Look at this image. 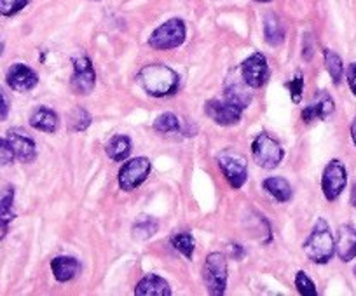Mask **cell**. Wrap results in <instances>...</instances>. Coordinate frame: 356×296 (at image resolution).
I'll list each match as a JSON object with an SVG mask.
<instances>
[{
    "label": "cell",
    "instance_id": "cell-1",
    "mask_svg": "<svg viewBox=\"0 0 356 296\" xmlns=\"http://www.w3.org/2000/svg\"><path fill=\"white\" fill-rule=\"evenodd\" d=\"M136 80H138L140 87L149 96L154 98L171 96L178 89V84H180V77H178L177 71L161 63L145 64L138 71Z\"/></svg>",
    "mask_w": 356,
    "mask_h": 296
},
{
    "label": "cell",
    "instance_id": "cell-2",
    "mask_svg": "<svg viewBox=\"0 0 356 296\" xmlns=\"http://www.w3.org/2000/svg\"><path fill=\"white\" fill-rule=\"evenodd\" d=\"M304 253L314 263L325 265L332 260L335 253V241L330 229H328L327 221H316L313 232H311V236L304 243Z\"/></svg>",
    "mask_w": 356,
    "mask_h": 296
},
{
    "label": "cell",
    "instance_id": "cell-3",
    "mask_svg": "<svg viewBox=\"0 0 356 296\" xmlns=\"http://www.w3.org/2000/svg\"><path fill=\"white\" fill-rule=\"evenodd\" d=\"M186 23L182 19L173 18L170 21L163 23L157 26L149 37V46L157 51H168L175 49V47L182 46L186 40Z\"/></svg>",
    "mask_w": 356,
    "mask_h": 296
},
{
    "label": "cell",
    "instance_id": "cell-4",
    "mask_svg": "<svg viewBox=\"0 0 356 296\" xmlns=\"http://www.w3.org/2000/svg\"><path fill=\"white\" fill-rule=\"evenodd\" d=\"M252 154L257 164L264 169L278 168L283 159V148L275 138L262 132L252 143Z\"/></svg>",
    "mask_w": 356,
    "mask_h": 296
},
{
    "label": "cell",
    "instance_id": "cell-5",
    "mask_svg": "<svg viewBox=\"0 0 356 296\" xmlns=\"http://www.w3.org/2000/svg\"><path fill=\"white\" fill-rule=\"evenodd\" d=\"M204 284L210 295H224L227 286V260L222 253L208 254L204 263Z\"/></svg>",
    "mask_w": 356,
    "mask_h": 296
},
{
    "label": "cell",
    "instance_id": "cell-6",
    "mask_svg": "<svg viewBox=\"0 0 356 296\" xmlns=\"http://www.w3.org/2000/svg\"><path fill=\"white\" fill-rule=\"evenodd\" d=\"M150 161L147 157H136L122 164L121 171H119V186L124 192H131L136 186L142 185L150 175Z\"/></svg>",
    "mask_w": 356,
    "mask_h": 296
},
{
    "label": "cell",
    "instance_id": "cell-7",
    "mask_svg": "<svg viewBox=\"0 0 356 296\" xmlns=\"http://www.w3.org/2000/svg\"><path fill=\"white\" fill-rule=\"evenodd\" d=\"M348 185V173L341 161L328 162L321 178V190L327 200H335Z\"/></svg>",
    "mask_w": 356,
    "mask_h": 296
},
{
    "label": "cell",
    "instance_id": "cell-8",
    "mask_svg": "<svg viewBox=\"0 0 356 296\" xmlns=\"http://www.w3.org/2000/svg\"><path fill=\"white\" fill-rule=\"evenodd\" d=\"M217 161L232 189H241L248 178V168H246L245 159L232 152H224L218 155Z\"/></svg>",
    "mask_w": 356,
    "mask_h": 296
},
{
    "label": "cell",
    "instance_id": "cell-9",
    "mask_svg": "<svg viewBox=\"0 0 356 296\" xmlns=\"http://www.w3.org/2000/svg\"><path fill=\"white\" fill-rule=\"evenodd\" d=\"M241 76L248 87H253V89L262 87L266 84L267 77H269V67H267L266 56L262 53H253L248 60L243 61Z\"/></svg>",
    "mask_w": 356,
    "mask_h": 296
},
{
    "label": "cell",
    "instance_id": "cell-10",
    "mask_svg": "<svg viewBox=\"0 0 356 296\" xmlns=\"http://www.w3.org/2000/svg\"><path fill=\"white\" fill-rule=\"evenodd\" d=\"M204 112L208 117L218 125H234L241 121L243 110L234 103L224 100H210L204 105Z\"/></svg>",
    "mask_w": 356,
    "mask_h": 296
},
{
    "label": "cell",
    "instance_id": "cell-11",
    "mask_svg": "<svg viewBox=\"0 0 356 296\" xmlns=\"http://www.w3.org/2000/svg\"><path fill=\"white\" fill-rule=\"evenodd\" d=\"M97 84V73L91 60L86 56L74 60V76H72V89L77 94H89Z\"/></svg>",
    "mask_w": 356,
    "mask_h": 296
},
{
    "label": "cell",
    "instance_id": "cell-12",
    "mask_svg": "<svg viewBox=\"0 0 356 296\" xmlns=\"http://www.w3.org/2000/svg\"><path fill=\"white\" fill-rule=\"evenodd\" d=\"M8 141L11 143L13 150L18 161L32 162L37 157V146L32 136L19 128H13L8 131Z\"/></svg>",
    "mask_w": 356,
    "mask_h": 296
},
{
    "label": "cell",
    "instance_id": "cell-13",
    "mask_svg": "<svg viewBox=\"0 0 356 296\" xmlns=\"http://www.w3.org/2000/svg\"><path fill=\"white\" fill-rule=\"evenodd\" d=\"M6 80H8V86L18 93H29L39 84V77H37L35 71L23 63L13 64L8 70Z\"/></svg>",
    "mask_w": 356,
    "mask_h": 296
},
{
    "label": "cell",
    "instance_id": "cell-14",
    "mask_svg": "<svg viewBox=\"0 0 356 296\" xmlns=\"http://www.w3.org/2000/svg\"><path fill=\"white\" fill-rule=\"evenodd\" d=\"M334 100L325 91H320L316 94V98L302 110V121L306 124H309L313 121H325V119H328L334 114Z\"/></svg>",
    "mask_w": 356,
    "mask_h": 296
},
{
    "label": "cell",
    "instance_id": "cell-15",
    "mask_svg": "<svg viewBox=\"0 0 356 296\" xmlns=\"http://www.w3.org/2000/svg\"><path fill=\"white\" fill-rule=\"evenodd\" d=\"M335 253L344 263L356 258V229L351 225L339 227L337 243H335Z\"/></svg>",
    "mask_w": 356,
    "mask_h": 296
},
{
    "label": "cell",
    "instance_id": "cell-16",
    "mask_svg": "<svg viewBox=\"0 0 356 296\" xmlns=\"http://www.w3.org/2000/svg\"><path fill=\"white\" fill-rule=\"evenodd\" d=\"M135 295L138 296H170L171 289L168 286V282L164 279H161L159 275H145L142 281L136 284Z\"/></svg>",
    "mask_w": 356,
    "mask_h": 296
},
{
    "label": "cell",
    "instance_id": "cell-17",
    "mask_svg": "<svg viewBox=\"0 0 356 296\" xmlns=\"http://www.w3.org/2000/svg\"><path fill=\"white\" fill-rule=\"evenodd\" d=\"M30 125L37 131L42 132H56L60 125V119L54 110L47 107H39L32 115H30Z\"/></svg>",
    "mask_w": 356,
    "mask_h": 296
},
{
    "label": "cell",
    "instance_id": "cell-18",
    "mask_svg": "<svg viewBox=\"0 0 356 296\" xmlns=\"http://www.w3.org/2000/svg\"><path fill=\"white\" fill-rule=\"evenodd\" d=\"M51 270L58 282H68L79 274L81 263L72 256H56L51 261Z\"/></svg>",
    "mask_w": 356,
    "mask_h": 296
},
{
    "label": "cell",
    "instance_id": "cell-19",
    "mask_svg": "<svg viewBox=\"0 0 356 296\" xmlns=\"http://www.w3.org/2000/svg\"><path fill=\"white\" fill-rule=\"evenodd\" d=\"M262 186L264 190H267V193H271L280 202H289L292 199V186H290V183L285 178L273 176V178L264 180Z\"/></svg>",
    "mask_w": 356,
    "mask_h": 296
},
{
    "label": "cell",
    "instance_id": "cell-20",
    "mask_svg": "<svg viewBox=\"0 0 356 296\" xmlns=\"http://www.w3.org/2000/svg\"><path fill=\"white\" fill-rule=\"evenodd\" d=\"M107 155L114 162H122L128 159V155L131 154V139L128 136L115 134L111 141L107 143Z\"/></svg>",
    "mask_w": 356,
    "mask_h": 296
},
{
    "label": "cell",
    "instance_id": "cell-21",
    "mask_svg": "<svg viewBox=\"0 0 356 296\" xmlns=\"http://www.w3.org/2000/svg\"><path fill=\"white\" fill-rule=\"evenodd\" d=\"M264 37L269 46H280L285 40V30L275 15H267L264 19Z\"/></svg>",
    "mask_w": 356,
    "mask_h": 296
},
{
    "label": "cell",
    "instance_id": "cell-22",
    "mask_svg": "<svg viewBox=\"0 0 356 296\" xmlns=\"http://www.w3.org/2000/svg\"><path fill=\"white\" fill-rule=\"evenodd\" d=\"M246 86V84H245ZM243 86V84H231V86L225 87V100L234 103L236 107H239L241 110H245L250 103H252V94L248 93V89Z\"/></svg>",
    "mask_w": 356,
    "mask_h": 296
},
{
    "label": "cell",
    "instance_id": "cell-23",
    "mask_svg": "<svg viewBox=\"0 0 356 296\" xmlns=\"http://www.w3.org/2000/svg\"><path fill=\"white\" fill-rule=\"evenodd\" d=\"M325 67H327V71L330 73L332 80H334L335 86H339L342 80V76H344V67H342V60L339 58V54H335L334 51L325 49Z\"/></svg>",
    "mask_w": 356,
    "mask_h": 296
},
{
    "label": "cell",
    "instance_id": "cell-24",
    "mask_svg": "<svg viewBox=\"0 0 356 296\" xmlns=\"http://www.w3.org/2000/svg\"><path fill=\"white\" fill-rule=\"evenodd\" d=\"M13 202H15V189L11 185L0 186V218L2 220L11 221L15 218Z\"/></svg>",
    "mask_w": 356,
    "mask_h": 296
},
{
    "label": "cell",
    "instance_id": "cell-25",
    "mask_svg": "<svg viewBox=\"0 0 356 296\" xmlns=\"http://www.w3.org/2000/svg\"><path fill=\"white\" fill-rule=\"evenodd\" d=\"M157 232V221L149 216H142L133 227V237L140 241H145Z\"/></svg>",
    "mask_w": 356,
    "mask_h": 296
},
{
    "label": "cell",
    "instance_id": "cell-26",
    "mask_svg": "<svg viewBox=\"0 0 356 296\" xmlns=\"http://www.w3.org/2000/svg\"><path fill=\"white\" fill-rule=\"evenodd\" d=\"M171 244H173V247L177 251H180V253L184 254L186 258H193V253H194V237L191 236L189 232H180L177 234V236L171 237Z\"/></svg>",
    "mask_w": 356,
    "mask_h": 296
},
{
    "label": "cell",
    "instance_id": "cell-27",
    "mask_svg": "<svg viewBox=\"0 0 356 296\" xmlns=\"http://www.w3.org/2000/svg\"><path fill=\"white\" fill-rule=\"evenodd\" d=\"M154 129L157 132H163V134H166V132H178L180 131V121H178L177 115L163 114L154 122Z\"/></svg>",
    "mask_w": 356,
    "mask_h": 296
},
{
    "label": "cell",
    "instance_id": "cell-28",
    "mask_svg": "<svg viewBox=\"0 0 356 296\" xmlns=\"http://www.w3.org/2000/svg\"><path fill=\"white\" fill-rule=\"evenodd\" d=\"M32 0H0V15L15 16L22 9H25Z\"/></svg>",
    "mask_w": 356,
    "mask_h": 296
},
{
    "label": "cell",
    "instance_id": "cell-29",
    "mask_svg": "<svg viewBox=\"0 0 356 296\" xmlns=\"http://www.w3.org/2000/svg\"><path fill=\"white\" fill-rule=\"evenodd\" d=\"M296 288H297V291H299L302 296H316L318 295L314 282L311 281V279L307 277L304 272H297Z\"/></svg>",
    "mask_w": 356,
    "mask_h": 296
},
{
    "label": "cell",
    "instance_id": "cell-30",
    "mask_svg": "<svg viewBox=\"0 0 356 296\" xmlns=\"http://www.w3.org/2000/svg\"><path fill=\"white\" fill-rule=\"evenodd\" d=\"M91 124V115L84 110V108H77L72 115V128L74 131H86Z\"/></svg>",
    "mask_w": 356,
    "mask_h": 296
},
{
    "label": "cell",
    "instance_id": "cell-31",
    "mask_svg": "<svg viewBox=\"0 0 356 296\" xmlns=\"http://www.w3.org/2000/svg\"><path fill=\"white\" fill-rule=\"evenodd\" d=\"M16 159L15 150H13L11 143L8 141V138H0V168L9 166Z\"/></svg>",
    "mask_w": 356,
    "mask_h": 296
},
{
    "label": "cell",
    "instance_id": "cell-32",
    "mask_svg": "<svg viewBox=\"0 0 356 296\" xmlns=\"http://www.w3.org/2000/svg\"><path fill=\"white\" fill-rule=\"evenodd\" d=\"M286 87H289L290 93H292L293 103H299L300 98H302V89H304L302 76H300V73H297L296 79L290 80V82H286Z\"/></svg>",
    "mask_w": 356,
    "mask_h": 296
},
{
    "label": "cell",
    "instance_id": "cell-33",
    "mask_svg": "<svg viewBox=\"0 0 356 296\" xmlns=\"http://www.w3.org/2000/svg\"><path fill=\"white\" fill-rule=\"evenodd\" d=\"M9 110H11V103H9L8 94L4 93V89L0 87V122H4L8 119Z\"/></svg>",
    "mask_w": 356,
    "mask_h": 296
},
{
    "label": "cell",
    "instance_id": "cell-34",
    "mask_svg": "<svg viewBox=\"0 0 356 296\" xmlns=\"http://www.w3.org/2000/svg\"><path fill=\"white\" fill-rule=\"evenodd\" d=\"M346 76H348V84H349V87H351L353 94H355V96H356V63L349 64L348 73H346Z\"/></svg>",
    "mask_w": 356,
    "mask_h": 296
},
{
    "label": "cell",
    "instance_id": "cell-35",
    "mask_svg": "<svg viewBox=\"0 0 356 296\" xmlns=\"http://www.w3.org/2000/svg\"><path fill=\"white\" fill-rule=\"evenodd\" d=\"M8 230H9V221L8 220H2L0 218V241L4 239L8 236Z\"/></svg>",
    "mask_w": 356,
    "mask_h": 296
},
{
    "label": "cell",
    "instance_id": "cell-36",
    "mask_svg": "<svg viewBox=\"0 0 356 296\" xmlns=\"http://www.w3.org/2000/svg\"><path fill=\"white\" fill-rule=\"evenodd\" d=\"M351 138H353V141H355V145H356V117H355V121H353V124H351Z\"/></svg>",
    "mask_w": 356,
    "mask_h": 296
},
{
    "label": "cell",
    "instance_id": "cell-37",
    "mask_svg": "<svg viewBox=\"0 0 356 296\" xmlns=\"http://www.w3.org/2000/svg\"><path fill=\"white\" fill-rule=\"evenodd\" d=\"M4 47H6V44H4V40H2V37H0V54L4 53Z\"/></svg>",
    "mask_w": 356,
    "mask_h": 296
},
{
    "label": "cell",
    "instance_id": "cell-38",
    "mask_svg": "<svg viewBox=\"0 0 356 296\" xmlns=\"http://www.w3.org/2000/svg\"><path fill=\"white\" fill-rule=\"evenodd\" d=\"M353 202H355L356 206V186H355V192H353Z\"/></svg>",
    "mask_w": 356,
    "mask_h": 296
},
{
    "label": "cell",
    "instance_id": "cell-39",
    "mask_svg": "<svg viewBox=\"0 0 356 296\" xmlns=\"http://www.w3.org/2000/svg\"><path fill=\"white\" fill-rule=\"evenodd\" d=\"M255 2H271V0H255Z\"/></svg>",
    "mask_w": 356,
    "mask_h": 296
},
{
    "label": "cell",
    "instance_id": "cell-40",
    "mask_svg": "<svg viewBox=\"0 0 356 296\" xmlns=\"http://www.w3.org/2000/svg\"><path fill=\"white\" fill-rule=\"evenodd\" d=\"M355 275H356V267H355Z\"/></svg>",
    "mask_w": 356,
    "mask_h": 296
}]
</instances>
